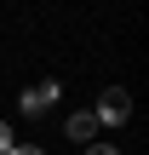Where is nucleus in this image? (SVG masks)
<instances>
[{"label": "nucleus", "mask_w": 149, "mask_h": 155, "mask_svg": "<svg viewBox=\"0 0 149 155\" xmlns=\"http://www.w3.org/2000/svg\"><path fill=\"white\" fill-rule=\"evenodd\" d=\"M57 98H63V81H46V86H29V92L17 98V115H29V121H34V115H46V109H52Z\"/></svg>", "instance_id": "2"}, {"label": "nucleus", "mask_w": 149, "mask_h": 155, "mask_svg": "<svg viewBox=\"0 0 149 155\" xmlns=\"http://www.w3.org/2000/svg\"><path fill=\"white\" fill-rule=\"evenodd\" d=\"M86 155H126V150H115V144H103V138H92V144H86Z\"/></svg>", "instance_id": "5"}, {"label": "nucleus", "mask_w": 149, "mask_h": 155, "mask_svg": "<svg viewBox=\"0 0 149 155\" xmlns=\"http://www.w3.org/2000/svg\"><path fill=\"white\" fill-rule=\"evenodd\" d=\"M11 155H46L40 144H11Z\"/></svg>", "instance_id": "6"}, {"label": "nucleus", "mask_w": 149, "mask_h": 155, "mask_svg": "<svg viewBox=\"0 0 149 155\" xmlns=\"http://www.w3.org/2000/svg\"><path fill=\"white\" fill-rule=\"evenodd\" d=\"M92 121H98V127H126V121H132V92H126V86H109V92L98 98Z\"/></svg>", "instance_id": "1"}, {"label": "nucleus", "mask_w": 149, "mask_h": 155, "mask_svg": "<svg viewBox=\"0 0 149 155\" xmlns=\"http://www.w3.org/2000/svg\"><path fill=\"white\" fill-rule=\"evenodd\" d=\"M11 144H17V132H11V121H0V155H11Z\"/></svg>", "instance_id": "4"}, {"label": "nucleus", "mask_w": 149, "mask_h": 155, "mask_svg": "<svg viewBox=\"0 0 149 155\" xmlns=\"http://www.w3.org/2000/svg\"><path fill=\"white\" fill-rule=\"evenodd\" d=\"M63 132H69L75 144H92V138H98V121H92V109H75V115L63 121Z\"/></svg>", "instance_id": "3"}]
</instances>
